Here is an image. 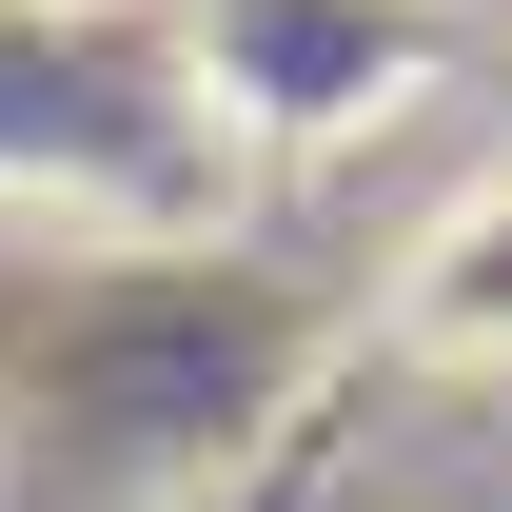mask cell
I'll list each match as a JSON object with an SVG mask.
<instances>
[{
    "instance_id": "obj_1",
    "label": "cell",
    "mask_w": 512,
    "mask_h": 512,
    "mask_svg": "<svg viewBox=\"0 0 512 512\" xmlns=\"http://www.w3.org/2000/svg\"><path fill=\"white\" fill-rule=\"evenodd\" d=\"M394 335L434 355V375H512V158L493 178H453L394 256Z\"/></svg>"
}]
</instances>
